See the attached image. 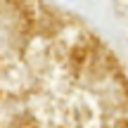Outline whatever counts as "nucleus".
I'll return each mask as SVG.
<instances>
[]
</instances>
